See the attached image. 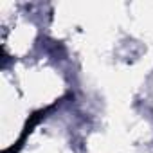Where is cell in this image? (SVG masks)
<instances>
[{"label": "cell", "mask_w": 153, "mask_h": 153, "mask_svg": "<svg viewBox=\"0 0 153 153\" xmlns=\"http://www.w3.org/2000/svg\"><path fill=\"white\" fill-rule=\"evenodd\" d=\"M56 106H58V101H56V103H52V105H49V106H45V108H42V110H38V112H34L33 115H29V119H27V123H25V126H24V130H22V133H20L18 140H16L11 148L4 149V153H18V151H20V148L24 146V142H25L27 135L33 131V128H34L42 119H45V115H47L51 110H54Z\"/></svg>", "instance_id": "obj_1"}]
</instances>
